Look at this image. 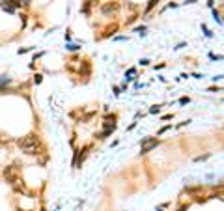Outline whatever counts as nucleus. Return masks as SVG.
<instances>
[{"instance_id": "obj_3", "label": "nucleus", "mask_w": 224, "mask_h": 211, "mask_svg": "<svg viewBox=\"0 0 224 211\" xmlns=\"http://www.w3.org/2000/svg\"><path fill=\"white\" fill-rule=\"evenodd\" d=\"M116 10H118V6H116V4H105V6L101 8L103 13H114Z\"/></svg>"}, {"instance_id": "obj_1", "label": "nucleus", "mask_w": 224, "mask_h": 211, "mask_svg": "<svg viewBox=\"0 0 224 211\" xmlns=\"http://www.w3.org/2000/svg\"><path fill=\"white\" fill-rule=\"evenodd\" d=\"M19 148L22 151H26V153H30V155H35L38 150H39L38 136H35V134H26V136H22L19 140Z\"/></svg>"}, {"instance_id": "obj_2", "label": "nucleus", "mask_w": 224, "mask_h": 211, "mask_svg": "<svg viewBox=\"0 0 224 211\" xmlns=\"http://www.w3.org/2000/svg\"><path fill=\"white\" fill-rule=\"evenodd\" d=\"M157 144H159V142H157L155 138H146V140L142 142V153H147V151H151Z\"/></svg>"}, {"instance_id": "obj_4", "label": "nucleus", "mask_w": 224, "mask_h": 211, "mask_svg": "<svg viewBox=\"0 0 224 211\" xmlns=\"http://www.w3.org/2000/svg\"><path fill=\"white\" fill-rule=\"evenodd\" d=\"M34 82H35V84H39V82H41V75H35V79H34Z\"/></svg>"}, {"instance_id": "obj_5", "label": "nucleus", "mask_w": 224, "mask_h": 211, "mask_svg": "<svg viewBox=\"0 0 224 211\" xmlns=\"http://www.w3.org/2000/svg\"><path fill=\"white\" fill-rule=\"evenodd\" d=\"M179 103H183V105H185V103H189V97H181V99H179Z\"/></svg>"}]
</instances>
